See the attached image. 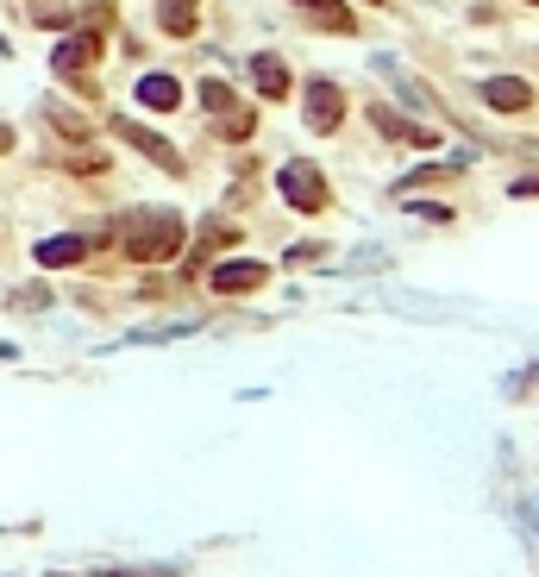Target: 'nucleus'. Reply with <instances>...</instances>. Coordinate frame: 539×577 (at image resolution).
Returning <instances> with one entry per match:
<instances>
[{
    "instance_id": "4",
    "label": "nucleus",
    "mask_w": 539,
    "mask_h": 577,
    "mask_svg": "<svg viewBox=\"0 0 539 577\" xmlns=\"http://www.w3.org/2000/svg\"><path fill=\"white\" fill-rule=\"evenodd\" d=\"M483 107H496V114H527V107H533V82L489 76V82H483Z\"/></svg>"
},
{
    "instance_id": "14",
    "label": "nucleus",
    "mask_w": 539,
    "mask_h": 577,
    "mask_svg": "<svg viewBox=\"0 0 539 577\" xmlns=\"http://www.w3.org/2000/svg\"><path fill=\"white\" fill-rule=\"evenodd\" d=\"M251 126H257V114H251V107H226V119H220V133H226L232 145H239V138H251Z\"/></svg>"
},
{
    "instance_id": "1",
    "label": "nucleus",
    "mask_w": 539,
    "mask_h": 577,
    "mask_svg": "<svg viewBox=\"0 0 539 577\" xmlns=\"http://www.w3.org/2000/svg\"><path fill=\"white\" fill-rule=\"evenodd\" d=\"M119 239H126V258H138V264H163V258L182 251V220H176L170 208H138V213H126Z\"/></svg>"
},
{
    "instance_id": "8",
    "label": "nucleus",
    "mask_w": 539,
    "mask_h": 577,
    "mask_svg": "<svg viewBox=\"0 0 539 577\" xmlns=\"http://www.w3.org/2000/svg\"><path fill=\"white\" fill-rule=\"evenodd\" d=\"M176 101H182V82H176V76H145V82H138V107H151V114H170Z\"/></svg>"
},
{
    "instance_id": "13",
    "label": "nucleus",
    "mask_w": 539,
    "mask_h": 577,
    "mask_svg": "<svg viewBox=\"0 0 539 577\" xmlns=\"http://www.w3.org/2000/svg\"><path fill=\"white\" fill-rule=\"evenodd\" d=\"M295 7H308L320 25H332V32H351V13L339 7V0H295Z\"/></svg>"
},
{
    "instance_id": "11",
    "label": "nucleus",
    "mask_w": 539,
    "mask_h": 577,
    "mask_svg": "<svg viewBox=\"0 0 539 577\" xmlns=\"http://www.w3.org/2000/svg\"><path fill=\"white\" fill-rule=\"evenodd\" d=\"M251 82H257L270 101L289 95V70H283V57H251Z\"/></svg>"
},
{
    "instance_id": "5",
    "label": "nucleus",
    "mask_w": 539,
    "mask_h": 577,
    "mask_svg": "<svg viewBox=\"0 0 539 577\" xmlns=\"http://www.w3.org/2000/svg\"><path fill=\"white\" fill-rule=\"evenodd\" d=\"M220 295H245V288H264L270 283V264H251V258H239V264H213L208 276Z\"/></svg>"
},
{
    "instance_id": "7",
    "label": "nucleus",
    "mask_w": 539,
    "mask_h": 577,
    "mask_svg": "<svg viewBox=\"0 0 539 577\" xmlns=\"http://www.w3.org/2000/svg\"><path fill=\"white\" fill-rule=\"evenodd\" d=\"M101 57V32H76V39H63L57 44V76H82V70H88V63Z\"/></svg>"
},
{
    "instance_id": "6",
    "label": "nucleus",
    "mask_w": 539,
    "mask_h": 577,
    "mask_svg": "<svg viewBox=\"0 0 539 577\" xmlns=\"http://www.w3.org/2000/svg\"><path fill=\"white\" fill-rule=\"evenodd\" d=\"M114 133L126 138V145H138V151L151 157L157 170H182V157L170 151V138H157V133H145V126H138V119H114Z\"/></svg>"
},
{
    "instance_id": "18",
    "label": "nucleus",
    "mask_w": 539,
    "mask_h": 577,
    "mask_svg": "<svg viewBox=\"0 0 539 577\" xmlns=\"http://www.w3.org/2000/svg\"><path fill=\"white\" fill-rule=\"evenodd\" d=\"M370 7H377V0H370Z\"/></svg>"
},
{
    "instance_id": "9",
    "label": "nucleus",
    "mask_w": 539,
    "mask_h": 577,
    "mask_svg": "<svg viewBox=\"0 0 539 577\" xmlns=\"http://www.w3.org/2000/svg\"><path fill=\"white\" fill-rule=\"evenodd\" d=\"M370 119H377L389 138H402V145H421V151L433 145V133H426V126H414V119H402L395 107H370Z\"/></svg>"
},
{
    "instance_id": "16",
    "label": "nucleus",
    "mask_w": 539,
    "mask_h": 577,
    "mask_svg": "<svg viewBox=\"0 0 539 577\" xmlns=\"http://www.w3.org/2000/svg\"><path fill=\"white\" fill-rule=\"evenodd\" d=\"M515 195H539V176H520V182H515Z\"/></svg>"
},
{
    "instance_id": "17",
    "label": "nucleus",
    "mask_w": 539,
    "mask_h": 577,
    "mask_svg": "<svg viewBox=\"0 0 539 577\" xmlns=\"http://www.w3.org/2000/svg\"><path fill=\"white\" fill-rule=\"evenodd\" d=\"M7 145H13V133H7V126H0V151H7Z\"/></svg>"
},
{
    "instance_id": "12",
    "label": "nucleus",
    "mask_w": 539,
    "mask_h": 577,
    "mask_svg": "<svg viewBox=\"0 0 539 577\" xmlns=\"http://www.w3.org/2000/svg\"><path fill=\"white\" fill-rule=\"evenodd\" d=\"M157 13H163V32H176V39L194 32V0H157Z\"/></svg>"
},
{
    "instance_id": "10",
    "label": "nucleus",
    "mask_w": 539,
    "mask_h": 577,
    "mask_svg": "<svg viewBox=\"0 0 539 577\" xmlns=\"http://www.w3.org/2000/svg\"><path fill=\"white\" fill-rule=\"evenodd\" d=\"M82 251H88V245H82L76 232H63V239H44V245H39V264H44V270H63V264H82Z\"/></svg>"
},
{
    "instance_id": "15",
    "label": "nucleus",
    "mask_w": 539,
    "mask_h": 577,
    "mask_svg": "<svg viewBox=\"0 0 539 577\" xmlns=\"http://www.w3.org/2000/svg\"><path fill=\"white\" fill-rule=\"evenodd\" d=\"M201 101H208L213 114H226V107H232V88L220 76H208V82H201Z\"/></svg>"
},
{
    "instance_id": "2",
    "label": "nucleus",
    "mask_w": 539,
    "mask_h": 577,
    "mask_svg": "<svg viewBox=\"0 0 539 577\" xmlns=\"http://www.w3.org/2000/svg\"><path fill=\"white\" fill-rule=\"evenodd\" d=\"M276 189H283V201H289V208H302V213H320V208H327V176L314 170V164H302V157L276 170Z\"/></svg>"
},
{
    "instance_id": "3",
    "label": "nucleus",
    "mask_w": 539,
    "mask_h": 577,
    "mask_svg": "<svg viewBox=\"0 0 539 577\" xmlns=\"http://www.w3.org/2000/svg\"><path fill=\"white\" fill-rule=\"evenodd\" d=\"M339 119H346L339 82H308V126L314 133H339Z\"/></svg>"
},
{
    "instance_id": "19",
    "label": "nucleus",
    "mask_w": 539,
    "mask_h": 577,
    "mask_svg": "<svg viewBox=\"0 0 539 577\" xmlns=\"http://www.w3.org/2000/svg\"><path fill=\"white\" fill-rule=\"evenodd\" d=\"M533 7H539V0H533Z\"/></svg>"
}]
</instances>
